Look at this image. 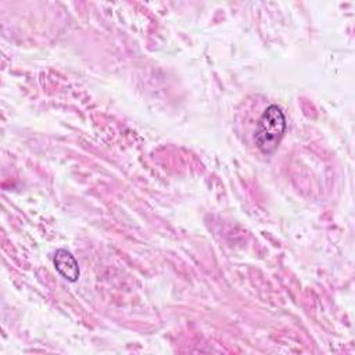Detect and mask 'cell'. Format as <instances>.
Returning a JSON list of instances; mask_svg holds the SVG:
<instances>
[{
    "label": "cell",
    "instance_id": "cell-2",
    "mask_svg": "<svg viewBox=\"0 0 355 355\" xmlns=\"http://www.w3.org/2000/svg\"><path fill=\"white\" fill-rule=\"evenodd\" d=\"M57 272L68 282H76L79 279V265L75 257L65 248H58L53 258Z\"/></svg>",
    "mask_w": 355,
    "mask_h": 355
},
{
    "label": "cell",
    "instance_id": "cell-1",
    "mask_svg": "<svg viewBox=\"0 0 355 355\" xmlns=\"http://www.w3.org/2000/svg\"><path fill=\"white\" fill-rule=\"evenodd\" d=\"M286 132V116L276 104L269 105L259 116L254 133V141L262 154H272L276 151L283 135Z\"/></svg>",
    "mask_w": 355,
    "mask_h": 355
}]
</instances>
